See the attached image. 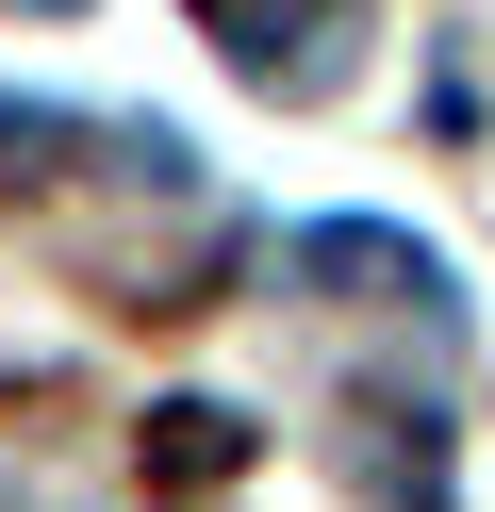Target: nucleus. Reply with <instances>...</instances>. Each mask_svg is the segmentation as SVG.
Listing matches in <instances>:
<instances>
[{"instance_id":"f257e3e1","label":"nucleus","mask_w":495,"mask_h":512,"mask_svg":"<svg viewBox=\"0 0 495 512\" xmlns=\"http://www.w3.org/2000/svg\"><path fill=\"white\" fill-rule=\"evenodd\" d=\"M149 463H165V479H231V463H248V413H215V397L149 413Z\"/></svg>"},{"instance_id":"f03ea898","label":"nucleus","mask_w":495,"mask_h":512,"mask_svg":"<svg viewBox=\"0 0 495 512\" xmlns=\"http://www.w3.org/2000/svg\"><path fill=\"white\" fill-rule=\"evenodd\" d=\"M314 281H396V298H446L413 232H347V215H330V232H314Z\"/></svg>"},{"instance_id":"7ed1b4c3","label":"nucleus","mask_w":495,"mask_h":512,"mask_svg":"<svg viewBox=\"0 0 495 512\" xmlns=\"http://www.w3.org/2000/svg\"><path fill=\"white\" fill-rule=\"evenodd\" d=\"M33 149H66V116H17V100H0V182H33Z\"/></svg>"}]
</instances>
